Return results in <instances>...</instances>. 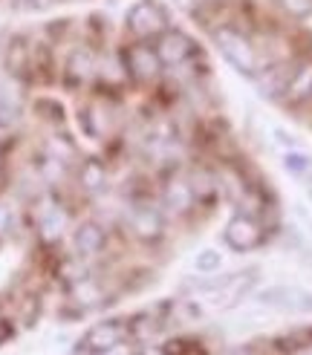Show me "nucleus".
<instances>
[{
  "mask_svg": "<svg viewBox=\"0 0 312 355\" xmlns=\"http://www.w3.org/2000/svg\"><path fill=\"white\" fill-rule=\"evenodd\" d=\"M214 44L220 46L223 58L229 61L237 73L252 76V78H257L260 73H263V61H260L254 44L240 29H234V26H217L214 29Z\"/></svg>",
  "mask_w": 312,
  "mask_h": 355,
  "instance_id": "f257e3e1",
  "label": "nucleus"
},
{
  "mask_svg": "<svg viewBox=\"0 0 312 355\" xmlns=\"http://www.w3.org/2000/svg\"><path fill=\"white\" fill-rule=\"evenodd\" d=\"M125 21H128L130 35H136L139 41L159 38V35L168 29V15L156 0H139V3H133L128 9Z\"/></svg>",
  "mask_w": 312,
  "mask_h": 355,
  "instance_id": "f03ea898",
  "label": "nucleus"
},
{
  "mask_svg": "<svg viewBox=\"0 0 312 355\" xmlns=\"http://www.w3.org/2000/svg\"><path fill=\"white\" fill-rule=\"evenodd\" d=\"M153 49H156V55H159V61L165 67H180L197 52V44L180 29H165L159 38H156Z\"/></svg>",
  "mask_w": 312,
  "mask_h": 355,
  "instance_id": "7ed1b4c3",
  "label": "nucleus"
},
{
  "mask_svg": "<svg viewBox=\"0 0 312 355\" xmlns=\"http://www.w3.org/2000/svg\"><path fill=\"white\" fill-rule=\"evenodd\" d=\"M223 237L234 252H252V248H257V243L263 240V228L249 214H234L229 220V225H225Z\"/></svg>",
  "mask_w": 312,
  "mask_h": 355,
  "instance_id": "20e7f679",
  "label": "nucleus"
},
{
  "mask_svg": "<svg viewBox=\"0 0 312 355\" xmlns=\"http://www.w3.org/2000/svg\"><path fill=\"white\" fill-rule=\"evenodd\" d=\"M162 61L156 55V49L148 44H136L125 52V69L136 78V81H153L162 73Z\"/></svg>",
  "mask_w": 312,
  "mask_h": 355,
  "instance_id": "39448f33",
  "label": "nucleus"
},
{
  "mask_svg": "<svg viewBox=\"0 0 312 355\" xmlns=\"http://www.w3.org/2000/svg\"><path fill=\"white\" fill-rule=\"evenodd\" d=\"M260 304L277 306V309H298V312H312V292L295 289V286H269L257 295Z\"/></svg>",
  "mask_w": 312,
  "mask_h": 355,
  "instance_id": "423d86ee",
  "label": "nucleus"
},
{
  "mask_svg": "<svg viewBox=\"0 0 312 355\" xmlns=\"http://www.w3.org/2000/svg\"><path fill=\"white\" fill-rule=\"evenodd\" d=\"M119 341H125V327L119 321H104V324H96L84 338V347L93 349V352H107L110 347H116Z\"/></svg>",
  "mask_w": 312,
  "mask_h": 355,
  "instance_id": "0eeeda50",
  "label": "nucleus"
},
{
  "mask_svg": "<svg viewBox=\"0 0 312 355\" xmlns=\"http://www.w3.org/2000/svg\"><path fill=\"white\" fill-rule=\"evenodd\" d=\"M284 98L292 101V104H301V101L312 98V58L309 61H301L298 67L292 69L289 84H286V90H284Z\"/></svg>",
  "mask_w": 312,
  "mask_h": 355,
  "instance_id": "6e6552de",
  "label": "nucleus"
},
{
  "mask_svg": "<svg viewBox=\"0 0 312 355\" xmlns=\"http://www.w3.org/2000/svg\"><path fill=\"white\" fill-rule=\"evenodd\" d=\"M104 243H107V234H104V228L98 223H84L76 232V252L84 257L98 254L104 248Z\"/></svg>",
  "mask_w": 312,
  "mask_h": 355,
  "instance_id": "1a4fd4ad",
  "label": "nucleus"
},
{
  "mask_svg": "<svg viewBox=\"0 0 312 355\" xmlns=\"http://www.w3.org/2000/svg\"><path fill=\"white\" fill-rule=\"evenodd\" d=\"M130 228H133L139 237H145V240L159 237V232H162V217L156 214L153 208H136V211H130Z\"/></svg>",
  "mask_w": 312,
  "mask_h": 355,
  "instance_id": "9d476101",
  "label": "nucleus"
},
{
  "mask_svg": "<svg viewBox=\"0 0 312 355\" xmlns=\"http://www.w3.org/2000/svg\"><path fill=\"white\" fill-rule=\"evenodd\" d=\"M194 202H197V193H194V185H191V182L177 180V182H171L165 188V205L171 211H180V214H185V211Z\"/></svg>",
  "mask_w": 312,
  "mask_h": 355,
  "instance_id": "9b49d317",
  "label": "nucleus"
},
{
  "mask_svg": "<svg viewBox=\"0 0 312 355\" xmlns=\"http://www.w3.org/2000/svg\"><path fill=\"white\" fill-rule=\"evenodd\" d=\"M104 180H107V173H104V168L96 162V159L84 162V168H81V182H84V188L98 191V188L104 185Z\"/></svg>",
  "mask_w": 312,
  "mask_h": 355,
  "instance_id": "f8f14e48",
  "label": "nucleus"
},
{
  "mask_svg": "<svg viewBox=\"0 0 312 355\" xmlns=\"http://www.w3.org/2000/svg\"><path fill=\"white\" fill-rule=\"evenodd\" d=\"M69 73L78 76V78H87L93 73V58L87 55V49H76L73 58H69Z\"/></svg>",
  "mask_w": 312,
  "mask_h": 355,
  "instance_id": "ddd939ff",
  "label": "nucleus"
},
{
  "mask_svg": "<svg viewBox=\"0 0 312 355\" xmlns=\"http://www.w3.org/2000/svg\"><path fill=\"white\" fill-rule=\"evenodd\" d=\"M220 263H223V257L214 252V248H205V252H200L197 254V260H194V266L202 272V275H208V272H217L220 269Z\"/></svg>",
  "mask_w": 312,
  "mask_h": 355,
  "instance_id": "4468645a",
  "label": "nucleus"
},
{
  "mask_svg": "<svg viewBox=\"0 0 312 355\" xmlns=\"http://www.w3.org/2000/svg\"><path fill=\"white\" fill-rule=\"evenodd\" d=\"M286 171H292L295 176H306L312 171V162H309V156L304 153H286Z\"/></svg>",
  "mask_w": 312,
  "mask_h": 355,
  "instance_id": "2eb2a0df",
  "label": "nucleus"
},
{
  "mask_svg": "<svg viewBox=\"0 0 312 355\" xmlns=\"http://www.w3.org/2000/svg\"><path fill=\"white\" fill-rule=\"evenodd\" d=\"M281 9L292 17H309L312 15V0H277Z\"/></svg>",
  "mask_w": 312,
  "mask_h": 355,
  "instance_id": "dca6fc26",
  "label": "nucleus"
},
{
  "mask_svg": "<svg viewBox=\"0 0 312 355\" xmlns=\"http://www.w3.org/2000/svg\"><path fill=\"white\" fill-rule=\"evenodd\" d=\"M101 355H139V352H136V347H130V344H125V341H119L116 347H110L107 352H101Z\"/></svg>",
  "mask_w": 312,
  "mask_h": 355,
  "instance_id": "f3484780",
  "label": "nucleus"
},
{
  "mask_svg": "<svg viewBox=\"0 0 312 355\" xmlns=\"http://www.w3.org/2000/svg\"><path fill=\"white\" fill-rule=\"evenodd\" d=\"M304 180V188H306V193H309V200H312V171L306 173V176H301Z\"/></svg>",
  "mask_w": 312,
  "mask_h": 355,
  "instance_id": "a211bd4d",
  "label": "nucleus"
},
{
  "mask_svg": "<svg viewBox=\"0 0 312 355\" xmlns=\"http://www.w3.org/2000/svg\"><path fill=\"white\" fill-rule=\"evenodd\" d=\"M73 355H98V352H93V349H87V347H78Z\"/></svg>",
  "mask_w": 312,
  "mask_h": 355,
  "instance_id": "6ab92c4d",
  "label": "nucleus"
},
{
  "mask_svg": "<svg viewBox=\"0 0 312 355\" xmlns=\"http://www.w3.org/2000/svg\"><path fill=\"white\" fill-rule=\"evenodd\" d=\"M32 3H38V6H44V3H52V0H32Z\"/></svg>",
  "mask_w": 312,
  "mask_h": 355,
  "instance_id": "aec40b11",
  "label": "nucleus"
}]
</instances>
